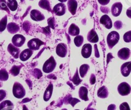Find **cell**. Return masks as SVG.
<instances>
[{
    "label": "cell",
    "mask_w": 131,
    "mask_h": 110,
    "mask_svg": "<svg viewBox=\"0 0 131 110\" xmlns=\"http://www.w3.org/2000/svg\"><path fill=\"white\" fill-rule=\"evenodd\" d=\"M120 40V35L117 31H113L110 32L107 37V43L109 48L112 49Z\"/></svg>",
    "instance_id": "obj_1"
},
{
    "label": "cell",
    "mask_w": 131,
    "mask_h": 110,
    "mask_svg": "<svg viewBox=\"0 0 131 110\" xmlns=\"http://www.w3.org/2000/svg\"><path fill=\"white\" fill-rule=\"evenodd\" d=\"M13 94L17 98H23L25 96V89L21 84L17 83V82H15L13 86Z\"/></svg>",
    "instance_id": "obj_2"
},
{
    "label": "cell",
    "mask_w": 131,
    "mask_h": 110,
    "mask_svg": "<svg viewBox=\"0 0 131 110\" xmlns=\"http://www.w3.org/2000/svg\"><path fill=\"white\" fill-rule=\"evenodd\" d=\"M56 66V62L53 56H51L43 65V71L46 73H51Z\"/></svg>",
    "instance_id": "obj_3"
},
{
    "label": "cell",
    "mask_w": 131,
    "mask_h": 110,
    "mask_svg": "<svg viewBox=\"0 0 131 110\" xmlns=\"http://www.w3.org/2000/svg\"><path fill=\"white\" fill-rule=\"evenodd\" d=\"M118 92L122 96L127 95L131 92L130 86L126 82H123L118 86Z\"/></svg>",
    "instance_id": "obj_4"
},
{
    "label": "cell",
    "mask_w": 131,
    "mask_h": 110,
    "mask_svg": "<svg viewBox=\"0 0 131 110\" xmlns=\"http://www.w3.org/2000/svg\"><path fill=\"white\" fill-rule=\"evenodd\" d=\"M43 44V42L38 38H33L28 42V47L33 51L39 49L40 47Z\"/></svg>",
    "instance_id": "obj_5"
},
{
    "label": "cell",
    "mask_w": 131,
    "mask_h": 110,
    "mask_svg": "<svg viewBox=\"0 0 131 110\" xmlns=\"http://www.w3.org/2000/svg\"><path fill=\"white\" fill-rule=\"evenodd\" d=\"M25 41V37L20 34L15 35L12 37V42L13 44L17 47H21V46L24 43Z\"/></svg>",
    "instance_id": "obj_6"
},
{
    "label": "cell",
    "mask_w": 131,
    "mask_h": 110,
    "mask_svg": "<svg viewBox=\"0 0 131 110\" xmlns=\"http://www.w3.org/2000/svg\"><path fill=\"white\" fill-rule=\"evenodd\" d=\"M56 52L58 56H60V57H65L67 54V46L65 43H59L57 47H56Z\"/></svg>",
    "instance_id": "obj_7"
},
{
    "label": "cell",
    "mask_w": 131,
    "mask_h": 110,
    "mask_svg": "<svg viewBox=\"0 0 131 110\" xmlns=\"http://www.w3.org/2000/svg\"><path fill=\"white\" fill-rule=\"evenodd\" d=\"M53 12L58 16L63 15L66 12V6L63 3H58L54 6Z\"/></svg>",
    "instance_id": "obj_8"
},
{
    "label": "cell",
    "mask_w": 131,
    "mask_h": 110,
    "mask_svg": "<svg viewBox=\"0 0 131 110\" xmlns=\"http://www.w3.org/2000/svg\"><path fill=\"white\" fill-rule=\"evenodd\" d=\"M123 8L122 4L120 2L114 3L111 6V14L114 17H118L121 14Z\"/></svg>",
    "instance_id": "obj_9"
},
{
    "label": "cell",
    "mask_w": 131,
    "mask_h": 110,
    "mask_svg": "<svg viewBox=\"0 0 131 110\" xmlns=\"http://www.w3.org/2000/svg\"><path fill=\"white\" fill-rule=\"evenodd\" d=\"M92 52V46L90 43H86L83 46L81 49V54L84 58H88L90 57Z\"/></svg>",
    "instance_id": "obj_10"
},
{
    "label": "cell",
    "mask_w": 131,
    "mask_h": 110,
    "mask_svg": "<svg viewBox=\"0 0 131 110\" xmlns=\"http://www.w3.org/2000/svg\"><path fill=\"white\" fill-rule=\"evenodd\" d=\"M100 23L104 26L107 29H111L113 26V23L111 18L107 15H104L100 19Z\"/></svg>",
    "instance_id": "obj_11"
},
{
    "label": "cell",
    "mask_w": 131,
    "mask_h": 110,
    "mask_svg": "<svg viewBox=\"0 0 131 110\" xmlns=\"http://www.w3.org/2000/svg\"><path fill=\"white\" fill-rule=\"evenodd\" d=\"M130 56V50L129 48L124 47L119 50L118 52V56L122 60H127Z\"/></svg>",
    "instance_id": "obj_12"
},
{
    "label": "cell",
    "mask_w": 131,
    "mask_h": 110,
    "mask_svg": "<svg viewBox=\"0 0 131 110\" xmlns=\"http://www.w3.org/2000/svg\"><path fill=\"white\" fill-rule=\"evenodd\" d=\"M8 51L9 53L12 55L15 58H19V55H20V49L18 48L17 47L14 46L12 43H10L8 46Z\"/></svg>",
    "instance_id": "obj_13"
},
{
    "label": "cell",
    "mask_w": 131,
    "mask_h": 110,
    "mask_svg": "<svg viewBox=\"0 0 131 110\" xmlns=\"http://www.w3.org/2000/svg\"><path fill=\"white\" fill-rule=\"evenodd\" d=\"M30 17L31 19L35 21H40L45 19V17L38 10H32L30 12Z\"/></svg>",
    "instance_id": "obj_14"
},
{
    "label": "cell",
    "mask_w": 131,
    "mask_h": 110,
    "mask_svg": "<svg viewBox=\"0 0 131 110\" xmlns=\"http://www.w3.org/2000/svg\"><path fill=\"white\" fill-rule=\"evenodd\" d=\"M131 72V61L125 62L122 65L121 73L124 77H127L129 75Z\"/></svg>",
    "instance_id": "obj_15"
},
{
    "label": "cell",
    "mask_w": 131,
    "mask_h": 110,
    "mask_svg": "<svg viewBox=\"0 0 131 110\" xmlns=\"http://www.w3.org/2000/svg\"><path fill=\"white\" fill-rule=\"evenodd\" d=\"M33 54V50L30 49H26L23 50L19 55V58L21 61H25L28 60L29 58Z\"/></svg>",
    "instance_id": "obj_16"
},
{
    "label": "cell",
    "mask_w": 131,
    "mask_h": 110,
    "mask_svg": "<svg viewBox=\"0 0 131 110\" xmlns=\"http://www.w3.org/2000/svg\"><path fill=\"white\" fill-rule=\"evenodd\" d=\"M67 6L69 12L72 15H75L78 8V2L76 0H68Z\"/></svg>",
    "instance_id": "obj_17"
},
{
    "label": "cell",
    "mask_w": 131,
    "mask_h": 110,
    "mask_svg": "<svg viewBox=\"0 0 131 110\" xmlns=\"http://www.w3.org/2000/svg\"><path fill=\"white\" fill-rule=\"evenodd\" d=\"M87 38H88V40L92 43H96L99 41L98 35L94 29H92L88 32Z\"/></svg>",
    "instance_id": "obj_18"
},
{
    "label": "cell",
    "mask_w": 131,
    "mask_h": 110,
    "mask_svg": "<svg viewBox=\"0 0 131 110\" xmlns=\"http://www.w3.org/2000/svg\"><path fill=\"white\" fill-rule=\"evenodd\" d=\"M20 27L18 24L14 23H10L7 24V30L11 34H15L17 32L19 31Z\"/></svg>",
    "instance_id": "obj_19"
},
{
    "label": "cell",
    "mask_w": 131,
    "mask_h": 110,
    "mask_svg": "<svg viewBox=\"0 0 131 110\" xmlns=\"http://www.w3.org/2000/svg\"><path fill=\"white\" fill-rule=\"evenodd\" d=\"M14 104L10 101H5L0 104V110H12Z\"/></svg>",
    "instance_id": "obj_20"
},
{
    "label": "cell",
    "mask_w": 131,
    "mask_h": 110,
    "mask_svg": "<svg viewBox=\"0 0 131 110\" xmlns=\"http://www.w3.org/2000/svg\"><path fill=\"white\" fill-rule=\"evenodd\" d=\"M52 90H53V85H52V84H49V86L46 88V91H45L44 95H43V100L45 101H48L51 98V96H52Z\"/></svg>",
    "instance_id": "obj_21"
},
{
    "label": "cell",
    "mask_w": 131,
    "mask_h": 110,
    "mask_svg": "<svg viewBox=\"0 0 131 110\" xmlns=\"http://www.w3.org/2000/svg\"><path fill=\"white\" fill-rule=\"evenodd\" d=\"M80 33V29L78 26L75 24H72L69 28V35L72 36H77L79 35Z\"/></svg>",
    "instance_id": "obj_22"
},
{
    "label": "cell",
    "mask_w": 131,
    "mask_h": 110,
    "mask_svg": "<svg viewBox=\"0 0 131 110\" xmlns=\"http://www.w3.org/2000/svg\"><path fill=\"white\" fill-rule=\"evenodd\" d=\"M79 95L81 99L87 101L89 100L88 97V89L84 86H81L79 88Z\"/></svg>",
    "instance_id": "obj_23"
},
{
    "label": "cell",
    "mask_w": 131,
    "mask_h": 110,
    "mask_svg": "<svg viewBox=\"0 0 131 110\" xmlns=\"http://www.w3.org/2000/svg\"><path fill=\"white\" fill-rule=\"evenodd\" d=\"M108 90L105 86L101 87L97 92V95L99 97L102 98H105L108 96Z\"/></svg>",
    "instance_id": "obj_24"
},
{
    "label": "cell",
    "mask_w": 131,
    "mask_h": 110,
    "mask_svg": "<svg viewBox=\"0 0 131 110\" xmlns=\"http://www.w3.org/2000/svg\"><path fill=\"white\" fill-rule=\"evenodd\" d=\"M38 5L42 8L47 10L49 12L51 11V5H50V3L48 0H40L38 3Z\"/></svg>",
    "instance_id": "obj_25"
},
{
    "label": "cell",
    "mask_w": 131,
    "mask_h": 110,
    "mask_svg": "<svg viewBox=\"0 0 131 110\" xmlns=\"http://www.w3.org/2000/svg\"><path fill=\"white\" fill-rule=\"evenodd\" d=\"M90 69V66L88 64H83L79 68V74L81 78H84L86 74L88 72Z\"/></svg>",
    "instance_id": "obj_26"
},
{
    "label": "cell",
    "mask_w": 131,
    "mask_h": 110,
    "mask_svg": "<svg viewBox=\"0 0 131 110\" xmlns=\"http://www.w3.org/2000/svg\"><path fill=\"white\" fill-rule=\"evenodd\" d=\"M7 6L11 11H15L18 7V4L16 0H8Z\"/></svg>",
    "instance_id": "obj_27"
},
{
    "label": "cell",
    "mask_w": 131,
    "mask_h": 110,
    "mask_svg": "<svg viewBox=\"0 0 131 110\" xmlns=\"http://www.w3.org/2000/svg\"><path fill=\"white\" fill-rule=\"evenodd\" d=\"M74 43L77 47H80L84 42V38L81 35H77L74 40Z\"/></svg>",
    "instance_id": "obj_28"
},
{
    "label": "cell",
    "mask_w": 131,
    "mask_h": 110,
    "mask_svg": "<svg viewBox=\"0 0 131 110\" xmlns=\"http://www.w3.org/2000/svg\"><path fill=\"white\" fill-rule=\"evenodd\" d=\"M6 27H7V16L5 15V16L0 20V32L3 31Z\"/></svg>",
    "instance_id": "obj_29"
},
{
    "label": "cell",
    "mask_w": 131,
    "mask_h": 110,
    "mask_svg": "<svg viewBox=\"0 0 131 110\" xmlns=\"http://www.w3.org/2000/svg\"><path fill=\"white\" fill-rule=\"evenodd\" d=\"M8 79V73L7 72L5 69H2L0 70V80L1 81H6Z\"/></svg>",
    "instance_id": "obj_30"
},
{
    "label": "cell",
    "mask_w": 131,
    "mask_h": 110,
    "mask_svg": "<svg viewBox=\"0 0 131 110\" xmlns=\"http://www.w3.org/2000/svg\"><path fill=\"white\" fill-rule=\"evenodd\" d=\"M20 68H21V67L20 66H17V65H14V66H13L12 68L10 69V74H12V75H14V76H16V75H17L18 74H19Z\"/></svg>",
    "instance_id": "obj_31"
},
{
    "label": "cell",
    "mask_w": 131,
    "mask_h": 110,
    "mask_svg": "<svg viewBox=\"0 0 131 110\" xmlns=\"http://www.w3.org/2000/svg\"><path fill=\"white\" fill-rule=\"evenodd\" d=\"M72 81V82L74 83V84H75V85H78V84H79V83L82 81L81 79H80V78H79L78 72L77 70H76V72H75V75H74V76L73 77Z\"/></svg>",
    "instance_id": "obj_32"
},
{
    "label": "cell",
    "mask_w": 131,
    "mask_h": 110,
    "mask_svg": "<svg viewBox=\"0 0 131 110\" xmlns=\"http://www.w3.org/2000/svg\"><path fill=\"white\" fill-rule=\"evenodd\" d=\"M0 10H5L9 12L8 7L7 6V3L6 0H0Z\"/></svg>",
    "instance_id": "obj_33"
},
{
    "label": "cell",
    "mask_w": 131,
    "mask_h": 110,
    "mask_svg": "<svg viewBox=\"0 0 131 110\" xmlns=\"http://www.w3.org/2000/svg\"><path fill=\"white\" fill-rule=\"evenodd\" d=\"M124 40L127 43L131 42V31H129L124 34Z\"/></svg>",
    "instance_id": "obj_34"
},
{
    "label": "cell",
    "mask_w": 131,
    "mask_h": 110,
    "mask_svg": "<svg viewBox=\"0 0 131 110\" xmlns=\"http://www.w3.org/2000/svg\"><path fill=\"white\" fill-rule=\"evenodd\" d=\"M68 101V103L70 104H72V106H74V105L76 103H78V102H79V100L77 99V98H72V97H69V98H68L67 100Z\"/></svg>",
    "instance_id": "obj_35"
},
{
    "label": "cell",
    "mask_w": 131,
    "mask_h": 110,
    "mask_svg": "<svg viewBox=\"0 0 131 110\" xmlns=\"http://www.w3.org/2000/svg\"><path fill=\"white\" fill-rule=\"evenodd\" d=\"M120 110H130L129 105L128 104L127 102H123L121 104L120 106Z\"/></svg>",
    "instance_id": "obj_36"
},
{
    "label": "cell",
    "mask_w": 131,
    "mask_h": 110,
    "mask_svg": "<svg viewBox=\"0 0 131 110\" xmlns=\"http://www.w3.org/2000/svg\"><path fill=\"white\" fill-rule=\"evenodd\" d=\"M114 26H115V28H116V29H120L122 28L123 24L120 20H117V21L115 22V24H114Z\"/></svg>",
    "instance_id": "obj_37"
},
{
    "label": "cell",
    "mask_w": 131,
    "mask_h": 110,
    "mask_svg": "<svg viewBox=\"0 0 131 110\" xmlns=\"http://www.w3.org/2000/svg\"><path fill=\"white\" fill-rule=\"evenodd\" d=\"M6 95V93L3 90H0V102L2 101L5 98Z\"/></svg>",
    "instance_id": "obj_38"
},
{
    "label": "cell",
    "mask_w": 131,
    "mask_h": 110,
    "mask_svg": "<svg viewBox=\"0 0 131 110\" xmlns=\"http://www.w3.org/2000/svg\"><path fill=\"white\" fill-rule=\"evenodd\" d=\"M33 72H34V74H33V75H34V76L37 77V78H38V76H37V75H38V78H40V77H41L42 75V72H41V71L39 69H35Z\"/></svg>",
    "instance_id": "obj_39"
},
{
    "label": "cell",
    "mask_w": 131,
    "mask_h": 110,
    "mask_svg": "<svg viewBox=\"0 0 131 110\" xmlns=\"http://www.w3.org/2000/svg\"><path fill=\"white\" fill-rule=\"evenodd\" d=\"M90 84H93L95 83V81H96V78H95V75H94V74H91V76H90Z\"/></svg>",
    "instance_id": "obj_40"
},
{
    "label": "cell",
    "mask_w": 131,
    "mask_h": 110,
    "mask_svg": "<svg viewBox=\"0 0 131 110\" xmlns=\"http://www.w3.org/2000/svg\"><path fill=\"white\" fill-rule=\"evenodd\" d=\"M98 1L101 5H106L110 3V0H98Z\"/></svg>",
    "instance_id": "obj_41"
},
{
    "label": "cell",
    "mask_w": 131,
    "mask_h": 110,
    "mask_svg": "<svg viewBox=\"0 0 131 110\" xmlns=\"http://www.w3.org/2000/svg\"><path fill=\"white\" fill-rule=\"evenodd\" d=\"M48 24H49V26H51V27H52V28H54V26H53V25H54V19L53 18H49V19H48Z\"/></svg>",
    "instance_id": "obj_42"
},
{
    "label": "cell",
    "mask_w": 131,
    "mask_h": 110,
    "mask_svg": "<svg viewBox=\"0 0 131 110\" xmlns=\"http://www.w3.org/2000/svg\"><path fill=\"white\" fill-rule=\"evenodd\" d=\"M101 11L103 13H106V14H107L109 12V8L107 7H104V6H102L101 8Z\"/></svg>",
    "instance_id": "obj_43"
},
{
    "label": "cell",
    "mask_w": 131,
    "mask_h": 110,
    "mask_svg": "<svg viewBox=\"0 0 131 110\" xmlns=\"http://www.w3.org/2000/svg\"><path fill=\"white\" fill-rule=\"evenodd\" d=\"M126 14H127V15L128 17L130 18V19H131V6L130 8H129L127 10Z\"/></svg>",
    "instance_id": "obj_44"
},
{
    "label": "cell",
    "mask_w": 131,
    "mask_h": 110,
    "mask_svg": "<svg viewBox=\"0 0 131 110\" xmlns=\"http://www.w3.org/2000/svg\"><path fill=\"white\" fill-rule=\"evenodd\" d=\"M116 109V106L115 104H111L108 106L107 110H115Z\"/></svg>",
    "instance_id": "obj_45"
},
{
    "label": "cell",
    "mask_w": 131,
    "mask_h": 110,
    "mask_svg": "<svg viewBox=\"0 0 131 110\" xmlns=\"http://www.w3.org/2000/svg\"><path fill=\"white\" fill-rule=\"evenodd\" d=\"M23 110H28V108H27V107L26 106H23Z\"/></svg>",
    "instance_id": "obj_46"
},
{
    "label": "cell",
    "mask_w": 131,
    "mask_h": 110,
    "mask_svg": "<svg viewBox=\"0 0 131 110\" xmlns=\"http://www.w3.org/2000/svg\"><path fill=\"white\" fill-rule=\"evenodd\" d=\"M59 1H60L61 3H64V2H66L67 1H68V0H58Z\"/></svg>",
    "instance_id": "obj_47"
},
{
    "label": "cell",
    "mask_w": 131,
    "mask_h": 110,
    "mask_svg": "<svg viewBox=\"0 0 131 110\" xmlns=\"http://www.w3.org/2000/svg\"><path fill=\"white\" fill-rule=\"evenodd\" d=\"M86 110H95L93 108H90V107H88V108L86 109Z\"/></svg>",
    "instance_id": "obj_48"
},
{
    "label": "cell",
    "mask_w": 131,
    "mask_h": 110,
    "mask_svg": "<svg viewBox=\"0 0 131 110\" xmlns=\"http://www.w3.org/2000/svg\"><path fill=\"white\" fill-rule=\"evenodd\" d=\"M1 86H2V83H1V80H0V87H1Z\"/></svg>",
    "instance_id": "obj_49"
},
{
    "label": "cell",
    "mask_w": 131,
    "mask_h": 110,
    "mask_svg": "<svg viewBox=\"0 0 131 110\" xmlns=\"http://www.w3.org/2000/svg\"><path fill=\"white\" fill-rule=\"evenodd\" d=\"M61 110H67V109H62Z\"/></svg>",
    "instance_id": "obj_50"
},
{
    "label": "cell",
    "mask_w": 131,
    "mask_h": 110,
    "mask_svg": "<svg viewBox=\"0 0 131 110\" xmlns=\"http://www.w3.org/2000/svg\"><path fill=\"white\" fill-rule=\"evenodd\" d=\"M75 110H79V109H75Z\"/></svg>",
    "instance_id": "obj_51"
}]
</instances>
